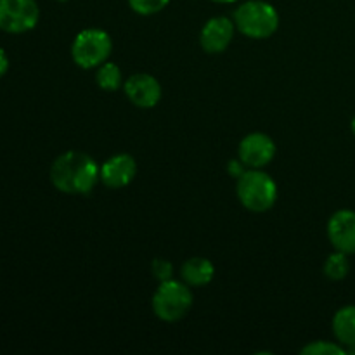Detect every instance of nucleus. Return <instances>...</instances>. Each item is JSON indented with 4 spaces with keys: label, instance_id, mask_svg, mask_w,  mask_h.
I'll return each mask as SVG.
<instances>
[{
    "label": "nucleus",
    "instance_id": "nucleus-1",
    "mask_svg": "<svg viewBox=\"0 0 355 355\" xmlns=\"http://www.w3.org/2000/svg\"><path fill=\"white\" fill-rule=\"evenodd\" d=\"M101 166L90 155L82 151H66L51 166V182L59 193L89 194L101 180Z\"/></svg>",
    "mask_w": 355,
    "mask_h": 355
},
{
    "label": "nucleus",
    "instance_id": "nucleus-2",
    "mask_svg": "<svg viewBox=\"0 0 355 355\" xmlns=\"http://www.w3.org/2000/svg\"><path fill=\"white\" fill-rule=\"evenodd\" d=\"M236 30L253 40L270 38L279 28V12L266 0H246L234 10Z\"/></svg>",
    "mask_w": 355,
    "mask_h": 355
},
{
    "label": "nucleus",
    "instance_id": "nucleus-3",
    "mask_svg": "<svg viewBox=\"0 0 355 355\" xmlns=\"http://www.w3.org/2000/svg\"><path fill=\"white\" fill-rule=\"evenodd\" d=\"M238 200L246 210L263 214L277 201V184L262 168H248L236 182Z\"/></svg>",
    "mask_w": 355,
    "mask_h": 355
},
{
    "label": "nucleus",
    "instance_id": "nucleus-4",
    "mask_svg": "<svg viewBox=\"0 0 355 355\" xmlns=\"http://www.w3.org/2000/svg\"><path fill=\"white\" fill-rule=\"evenodd\" d=\"M193 290L184 281H162L151 298L156 318L163 322H177L186 318L193 309Z\"/></svg>",
    "mask_w": 355,
    "mask_h": 355
},
{
    "label": "nucleus",
    "instance_id": "nucleus-5",
    "mask_svg": "<svg viewBox=\"0 0 355 355\" xmlns=\"http://www.w3.org/2000/svg\"><path fill=\"white\" fill-rule=\"evenodd\" d=\"M113 52V40L110 33L101 28H85L76 33L71 44V59L78 68L96 69L106 61Z\"/></svg>",
    "mask_w": 355,
    "mask_h": 355
},
{
    "label": "nucleus",
    "instance_id": "nucleus-6",
    "mask_svg": "<svg viewBox=\"0 0 355 355\" xmlns=\"http://www.w3.org/2000/svg\"><path fill=\"white\" fill-rule=\"evenodd\" d=\"M40 21L37 0H0V30L9 35L28 33Z\"/></svg>",
    "mask_w": 355,
    "mask_h": 355
},
{
    "label": "nucleus",
    "instance_id": "nucleus-7",
    "mask_svg": "<svg viewBox=\"0 0 355 355\" xmlns=\"http://www.w3.org/2000/svg\"><path fill=\"white\" fill-rule=\"evenodd\" d=\"M276 151V142L270 135L263 134V132H252L239 142L238 158L248 168H263L272 162Z\"/></svg>",
    "mask_w": 355,
    "mask_h": 355
},
{
    "label": "nucleus",
    "instance_id": "nucleus-8",
    "mask_svg": "<svg viewBox=\"0 0 355 355\" xmlns=\"http://www.w3.org/2000/svg\"><path fill=\"white\" fill-rule=\"evenodd\" d=\"M123 92L134 106L151 110L162 101V83L149 73H135L123 83Z\"/></svg>",
    "mask_w": 355,
    "mask_h": 355
},
{
    "label": "nucleus",
    "instance_id": "nucleus-9",
    "mask_svg": "<svg viewBox=\"0 0 355 355\" xmlns=\"http://www.w3.org/2000/svg\"><path fill=\"white\" fill-rule=\"evenodd\" d=\"M234 19L227 16H215L203 24L200 33L201 49L208 54H222L234 40Z\"/></svg>",
    "mask_w": 355,
    "mask_h": 355
},
{
    "label": "nucleus",
    "instance_id": "nucleus-10",
    "mask_svg": "<svg viewBox=\"0 0 355 355\" xmlns=\"http://www.w3.org/2000/svg\"><path fill=\"white\" fill-rule=\"evenodd\" d=\"M99 175L101 182L110 189H123L137 175V162L128 153H118L101 165Z\"/></svg>",
    "mask_w": 355,
    "mask_h": 355
},
{
    "label": "nucleus",
    "instance_id": "nucleus-11",
    "mask_svg": "<svg viewBox=\"0 0 355 355\" xmlns=\"http://www.w3.org/2000/svg\"><path fill=\"white\" fill-rule=\"evenodd\" d=\"M328 239L338 252L354 255L355 253V211L338 210L328 220Z\"/></svg>",
    "mask_w": 355,
    "mask_h": 355
},
{
    "label": "nucleus",
    "instance_id": "nucleus-12",
    "mask_svg": "<svg viewBox=\"0 0 355 355\" xmlns=\"http://www.w3.org/2000/svg\"><path fill=\"white\" fill-rule=\"evenodd\" d=\"M180 277L191 288H203L214 281L215 266L203 257H193L180 267Z\"/></svg>",
    "mask_w": 355,
    "mask_h": 355
},
{
    "label": "nucleus",
    "instance_id": "nucleus-13",
    "mask_svg": "<svg viewBox=\"0 0 355 355\" xmlns=\"http://www.w3.org/2000/svg\"><path fill=\"white\" fill-rule=\"evenodd\" d=\"M331 328L336 342L342 343L345 349L355 343V305H345L338 309L333 315Z\"/></svg>",
    "mask_w": 355,
    "mask_h": 355
},
{
    "label": "nucleus",
    "instance_id": "nucleus-14",
    "mask_svg": "<svg viewBox=\"0 0 355 355\" xmlns=\"http://www.w3.org/2000/svg\"><path fill=\"white\" fill-rule=\"evenodd\" d=\"M96 83L99 89L106 90V92H116L125 83L120 66L111 61L101 64L99 68H96Z\"/></svg>",
    "mask_w": 355,
    "mask_h": 355
},
{
    "label": "nucleus",
    "instance_id": "nucleus-15",
    "mask_svg": "<svg viewBox=\"0 0 355 355\" xmlns=\"http://www.w3.org/2000/svg\"><path fill=\"white\" fill-rule=\"evenodd\" d=\"M322 272H324V276L331 281L345 279L350 272L349 255L343 252H338V250H335L333 253H329L328 259H326V262H324V266H322Z\"/></svg>",
    "mask_w": 355,
    "mask_h": 355
},
{
    "label": "nucleus",
    "instance_id": "nucleus-16",
    "mask_svg": "<svg viewBox=\"0 0 355 355\" xmlns=\"http://www.w3.org/2000/svg\"><path fill=\"white\" fill-rule=\"evenodd\" d=\"M300 354L305 355H343L347 354V349L338 342H328V340H318L311 342L300 350Z\"/></svg>",
    "mask_w": 355,
    "mask_h": 355
},
{
    "label": "nucleus",
    "instance_id": "nucleus-17",
    "mask_svg": "<svg viewBox=\"0 0 355 355\" xmlns=\"http://www.w3.org/2000/svg\"><path fill=\"white\" fill-rule=\"evenodd\" d=\"M170 0H128V6L139 16H155L162 12Z\"/></svg>",
    "mask_w": 355,
    "mask_h": 355
},
{
    "label": "nucleus",
    "instance_id": "nucleus-18",
    "mask_svg": "<svg viewBox=\"0 0 355 355\" xmlns=\"http://www.w3.org/2000/svg\"><path fill=\"white\" fill-rule=\"evenodd\" d=\"M151 272L156 279L162 283V281L173 279V266L170 260L166 259H155L151 262Z\"/></svg>",
    "mask_w": 355,
    "mask_h": 355
},
{
    "label": "nucleus",
    "instance_id": "nucleus-19",
    "mask_svg": "<svg viewBox=\"0 0 355 355\" xmlns=\"http://www.w3.org/2000/svg\"><path fill=\"white\" fill-rule=\"evenodd\" d=\"M246 170H248V166L245 165V163L241 162V159H231V162H229V165H227V172H229V175L232 177V179H236L238 180L239 177L243 175V173L246 172Z\"/></svg>",
    "mask_w": 355,
    "mask_h": 355
},
{
    "label": "nucleus",
    "instance_id": "nucleus-20",
    "mask_svg": "<svg viewBox=\"0 0 355 355\" xmlns=\"http://www.w3.org/2000/svg\"><path fill=\"white\" fill-rule=\"evenodd\" d=\"M9 55H7V52L0 47V78L6 76V73L9 71Z\"/></svg>",
    "mask_w": 355,
    "mask_h": 355
},
{
    "label": "nucleus",
    "instance_id": "nucleus-21",
    "mask_svg": "<svg viewBox=\"0 0 355 355\" xmlns=\"http://www.w3.org/2000/svg\"><path fill=\"white\" fill-rule=\"evenodd\" d=\"M211 2H217V3H234L238 0H211Z\"/></svg>",
    "mask_w": 355,
    "mask_h": 355
},
{
    "label": "nucleus",
    "instance_id": "nucleus-22",
    "mask_svg": "<svg viewBox=\"0 0 355 355\" xmlns=\"http://www.w3.org/2000/svg\"><path fill=\"white\" fill-rule=\"evenodd\" d=\"M347 354L355 355V343H352V345H350V347H347Z\"/></svg>",
    "mask_w": 355,
    "mask_h": 355
},
{
    "label": "nucleus",
    "instance_id": "nucleus-23",
    "mask_svg": "<svg viewBox=\"0 0 355 355\" xmlns=\"http://www.w3.org/2000/svg\"><path fill=\"white\" fill-rule=\"evenodd\" d=\"M350 128H352V134L355 135V116L352 118V123H350Z\"/></svg>",
    "mask_w": 355,
    "mask_h": 355
},
{
    "label": "nucleus",
    "instance_id": "nucleus-24",
    "mask_svg": "<svg viewBox=\"0 0 355 355\" xmlns=\"http://www.w3.org/2000/svg\"><path fill=\"white\" fill-rule=\"evenodd\" d=\"M55 2H68V0H55Z\"/></svg>",
    "mask_w": 355,
    "mask_h": 355
}]
</instances>
